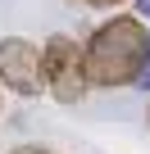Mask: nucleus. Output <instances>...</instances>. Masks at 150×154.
Here are the masks:
<instances>
[{
  "mask_svg": "<svg viewBox=\"0 0 150 154\" xmlns=\"http://www.w3.org/2000/svg\"><path fill=\"white\" fill-rule=\"evenodd\" d=\"M9 154H55V149H41V145H18V149H9Z\"/></svg>",
  "mask_w": 150,
  "mask_h": 154,
  "instance_id": "nucleus-4",
  "label": "nucleus"
},
{
  "mask_svg": "<svg viewBox=\"0 0 150 154\" xmlns=\"http://www.w3.org/2000/svg\"><path fill=\"white\" fill-rule=\"evenodd\" d=\"M145 63H150V32H145V18H136V14H114L82 45L87 86H109V91L127 86L141 77Z\"/></svg>",
  "mask_w": 150,
  "mask_h": 154,
  "instance_id": "nucleus-1",
  "label": "nucleus"
},
{
  "mask_svg": "<svg viewBox=\"0 0 150 154\" xmlns=\"http://www.w3.org/2000/svg\"><path fill=\"white\" fill-rule=\"evenodd\" d=\"M141 86H145V91H150V63H145V68H141Z\"/></svg>",
  "mask_w": 150,
  "mask_h": 154,
  "instance_id": "nucleus-7",
  "label": "nucleus"
},
{
  "mask_svg": "<svg viewBox=\"0 0 150 154\" xmlns=\"http://www.w3.org/2000/svg\"><path fill=\"white\" fill-rule=\"evenodd\" d=\"M41 82L46 91L59 100V104H78L91 86H87V72H82V45L55 32L46 45H41Z\"/></svg>",
  "mask_w": 150,
  "mask_h": 154,
  "instance_id": "nucleus-2",
  "label": "nucleus"
},
{
  "mask_svg": "<svg viewBox=\"0 0 150 154\" xmlns=\"http://www.w3.org/2000/svg\"><path fill=\"white\" fill-rule=\"evenodd\" d=\"M87 5H96V9H114V5H123V0H87Z\"/></svg>",
  "mask_w": 150,
  "mask_h": 154,
  "instance_id": "nucleus-5",
  "label": "nucleus"
},
{
  "mask_svg": "<svg viewBox=\"0 0 150 154\" xmlns=\"http://www.w3.org/2000/svg\"><path fill=\"white\" fill-rule=\"evenodd\" d=\"M136 14H141V18H150V0H136Z\"/></svg>",
  "mask_w": 150,
  "mask_h": 154,
  "instance_id": "nucleus-6",
  "label": "nucleus"
},
{
  "mask_svg": "<svg viewBox=\"0 0 150 154\" xmlns=\"http://www.w3.org/2000/svg\"><path fill=\"white\" fill-rule=\"evenodd\" d=\"M0 82L14 95H41V45L27 36H0Z\"/></svg>",
  "mask_w": 150,
  "mask_h": 154,
  "instance_id": "nucleus-3",
  "label": "nucleus"
}]
</instances>
